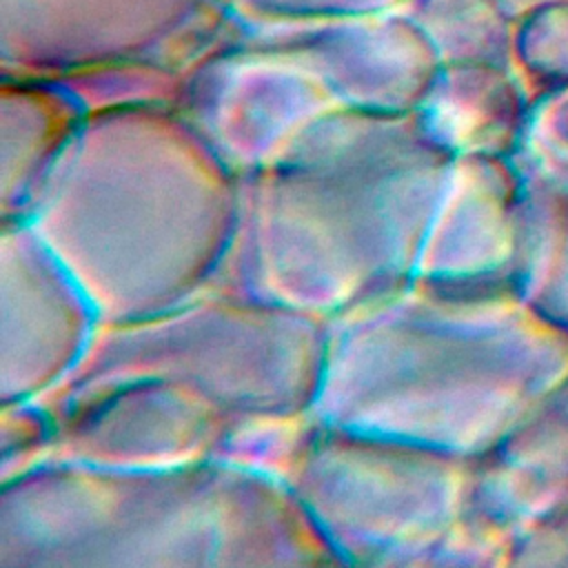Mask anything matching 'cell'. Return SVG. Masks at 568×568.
Masks as SVG:
<instances>
[{
    "label": "cell",
    "mask_w": 568,
    "mask_h": 568,
    "mask_svg": "<svg viewBox=\"0 0 568 568\" xmlns=\"http://www.w3.org/2000/svg\"><path fill=\"white\" fill-rule=\"evenodd\" d=\"M506 7L510 9V13L517 18V22L528 16L530 11L544 7V4H550V2H559V0H504Z\"/></svg>",
    "instance_id": "6da1fadb"
}]
</instances>
